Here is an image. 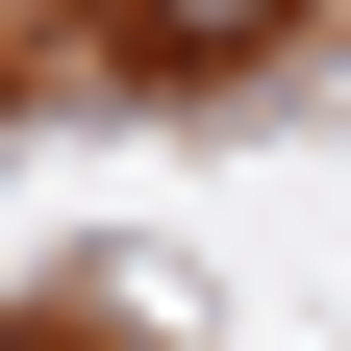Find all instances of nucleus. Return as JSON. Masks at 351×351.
<instances>
[{
  "label": "nucleus",
  "mask_w": 351,
  "mask_h": 351,
  "mask_svg": "<svg viewBox=\"0 0 351 351\" xmlns=\"http://www.w3.org/2000/svg\"><path fill=\"white\" fill-rule=\"evenodd\" d=\"M0 351H51V326H0Z\"/></svg>",
  "instance_id": "f03ea898"
},
{
  "label": "nucleus",
  "mask_w": 351,
  "mask_h": 351,
  "mask_svg": "<svg viewBox=\"0 0 351 351\" xmlns=\"http://www.w3.org/2000/svg\"><path fill=\"white\" fill-rule=\"evenodd\" d=\"M276 25H301V0H125V51H151V75H226V51H276Z\"/></svg>",
  "instance_id": "f257e3e1"
}]
</instances>
